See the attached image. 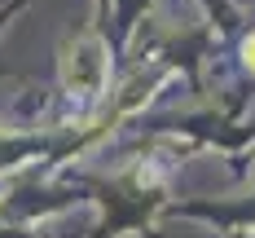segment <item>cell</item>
Instances as JSON below:
<instances>
[{
  "instance_id": "obj_1",
  "label": "cell",
  "mask_w": 255,
  "mask_h": 238,
  "mask_svg": "<svg viewBox=\"0 0 255 238\" xmlns=\"http://www.w3.org/2000/svg\"><path fill=\"white\" fill-rule=\"evenodd\" d=\"M57 71H62V84L79 93V97H97L106 88V75H110V62H106V44L97 35H75V40H66L62 44V62H57Z\"/></svg>"
},
{
  "instance_id": "obj_2",
  "label": "cell",
  "mask_w": 255,
  "mask_h": 238,
  "mask_svg": "<svg viewBox=\"0 0 255 238\" xmlns=\"http://www.w3.org/2000/svg\"><path fill=\"white\" fill-rule=\"evenodd\" d=\"M242 53H247V66H251V71H255V35H251V40H247V49H242Z\"/></svg>"
}]
</instances>
